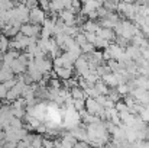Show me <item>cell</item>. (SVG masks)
Here are the masks:
<instances>
[{
	"label": "cell",
	"mask_w": 149,
	"mask_h": 148,
	"mask_svg": "<svg viewBox=\"0 0 149 148\" xmlns=\"http://www.w3.org/2000/svg\"><path fill=\"white\" fill-rule=\"evenodd\" d=\"M114 32H116V35L125 36V38H127L129 41H132V38L141 32V28H139L135 22H130V20L127 19V20H120V22L114 26Z\"/></svg>",
	"instance_id": "obj_1"
},
{
	"label": "cell",
	"mask_w": 149,
	"mask_h": 148,
	"mask_svg": "<svg viewBox=\"0 0 149 148\" xmlns=\"http://www.w3.org/2000/svg\"><path fill=\"white\" fill-rule=\"evenodd\" d=\"M74 67H75V71H77L78 77H80V76H81V77H86V76L90 73V70H91V65H90L88 60H87L84 55H81V57L74 62Z\"/></svg>",
	"instance_id": "obj_2"
},
{
	"label": "cell",
	"mask_w": 149,
	"mask_h": 148,
	"mask_svg": "<svg viewBox=\"0 0 149 148\" xmlns=\"http://www.w3.org/2000/svg\"><path fill=\"white\" fill-rule=\"evenodd\" d=\"M35 64H36V67L44 73V74H48V73H51V70H52V67H54V62L51 61V60H48L45 55H36L35 57Z\"/></svg>",
	"instance_id": "obj_3"
},
{
	"label": "cell",
	"mask_w": 149,
	"mask_h": 148,
	"mask_svg": "<svg viewBox=\"0 0 149 148\" xmlns=\"http://www.w3.org/2000/svg\"><path fill=\"white\" fill-rule=\"evenodd\" d=\"M86 109H87L90 113L97 115V116H100V115L104 112V107L100 105L99 100L96 97H87L86 99Z\"/></svg>",
	"instance_id": "obj_4"
},
{
	"label": "cell",
	"mask_w": 149,
	"mask_h": 148,
	"mask_svg": "<svg viewBox=\"0 0 149 148\" xmlns=\"http://www.w3.org/2000/svg\"><path fill=\"white\" fill-rule=\"evenodd\" d=\"M29 19H31V23H44V20L47 19V12L44 9H41L39 6L38 7H33L31 9V13H29Z\"/></svg>",
	"instance_id": "obj_5"
},
{
	"label": "cell",
	"mask_w": 149,
	"mask_h": 148,
	"mask_svg": "<svg viewBox=\"0 0 149 148\" xmlns=\"http://www.w3.org/2000/svg\"><path fill=\"white\" fill-rule=\"evenodd\" d=\"M130 93L133 95V97L136 99L139 103H142V105H148L149 103V90L148 89H145V87H135Z\"/></svg>",
	"instance_id": "obj_6"
},
{
	"label": "cell",
	"mask_w": 149,
	"mask_h": 148,
	"mask_svg": "<svg viewBox=\"0 0 149 148\" xmlns=\"http://www.w3.org/2000/svg\"><path fill=\"white\" fill-rule=\"evenodd\" d=\"M96 34H97V36L104 38V39H109V41H113L117 36L113 28H104V26H100L99 29L96 31Z\"/></svg>",
	"instance_id": "obj_7"
},
{
	"label": "cell",
	"mask_w": 149,
	"mask_h": 148,
	"mask_svg": "<svg viewBox=\"0 0 149 148\" xmlns=\"http://www.w3.org/2000/svg\"><path fill=\"white\" fill-rule=\"evenodd\" d=\"M10 67H12V70H13L15 76H20V74L26 73V70H28V65H25L19 58H16V60L10 64Z\"/></svg>",
	"instance_id": "obj_8"
},
{
	"label": "cell",
	"mask_w": 149,
	"mask_h": 148,
	"mask_svg": "<svg viewBox=\"0 0 149 148\" xmlns=\"http://www.w3.org/2000/svg\"><path fill=\"white\" fill-rule=\"evenodd\" d=\"M54 71L56 73V76L61 80H68L72 77V68H67V67H54Z\"/></svg>",
	"instance_id": "obj_9"
},
{
	"label": "cell",
	"mask_w": 149,
	"mask_h": 148,
	"mask_svg": "<svg viewBox=\"0 0 149 148\" xmlns=\"http://www.w3.org/2000/svg\"><path fill=\"white\" fill-rule=\"evenodd\" d=\"M71 96H72V99H84V100L88 97L87 93H86V90H84L81 86L72 87V89H71Z\"/></svg>",
	"instance_id": "obj_10"
},
{
	"label": "cell",
	"mask_w": 149,
	"mask_h": 148,
	"mask_svg": "<svg viewBox=\"0 0 149 148\" xmlns=\"http://www.w3.org/2000/svg\"><path fill=\"white\" fill-rule=\"evenodd\" d=\"M99 28H100V23L96 22V20H93V19L84 22V25H83V31H86V32H96Z\"/></svg>",
	"instance_id": "obj_11"
},
{
	"label": "cell",
	"mask_w": 149,
	"mask_h": 148,
	"mask_svg": "<svg viewBox=\"0 0 149 148\" xmlns=\"http://www.w3.org/2000/svg\"><path fill=\"white\" fill-rule=\"evenodd\" d=\"M10 48V41H9V36H6L4 34L3 35H0V51L4 54V52H7Z\"/></svg>",
	"instance_id": "obj_12"
},
{
	"label": "cell",
	"mask_w": 149,
	"mask_h": 148,
	"mask_svg": "<svg viewBox=\"0 0 149 148\" xmlns=\"http://www.w3.org/2000/svg\"><path fill=\"white\" fill-rule=\"evenodd\" d=\"M110 44H111V41L97 36V39H96V42H94V47H96V48H100V49H106Z\"/></svg>",
	"instance_id": "obj_13"
},
{
	"label": "cell",
	"mask_w": 149,
	"mask_h": 148,
	"mask_svg": "<svg viewBox=\"0 0 149 148\" xmlns=\"http://www.w3.org/2000/svg\"><path fill=\"white\" fill-rule=\"evenodd\" d=\"M96 87H97V90L100 92V95H109V92H110V89H109V86L103 81V80H99L96 84H94Z\"/></svg>",
	"instance_id": "obj_14"
},
{
	"label": "cell",
	"mask_w": 149,
	"mask_h": 148,
	"mask_svg": "<svg viewBox=\"0 0 149 148\" xmlns=\"http://www.w3.org/2000/svg\"><path fill=\"white\" fill-rule=\"evenodd\" d=\"M120 0H103V6L109 10H117V4H119Z\"/></svg>",
	"instance_id": "obj_15"
},
{
	"label": "cell",
	"mask_w": 149,
	"mask_h": 148,
	"mask_svg": "<svg viewBox=\"0 0 149 148\" xmlns=\"http://www.w3.org/2000/svg\"><path fill=\"white\" fill-rule=\"evenodd\" d=\"M96 70H97V73H99L100 77H103V76H106L107 73H110L111 70H110V67H109V64H100L96 67Z\"/></svg>",
	"instance_id": "obj_16"
},
{
	"label": "cell",
	"mask_w": 149,
	"mask_h": 148,
	"mask_svg": "<svg viewBox=\"0 0 149 148\" xmlns=\"http://www.w3.org/2000/svg\"><path fill=\"white\" fill-rule=\"evenodd\" d=\"M117 90H119V93H120L122 96H125V95H127V93L132 92V89L129 87L127 83H122V84H119V86H117Z\"/></svg>",
	"instance_id": "obj_17"
},
{
	"label": "cell",
	"mask_w": 149,
	"mask_h": 148,
	"mask_svg": "<svg viewBox=\"0 0 149 148\" xmlns=\"http://www.w3.org/2000/svg\"><path fill=\"white\" fill-rule=\"evenodd\" d=\"M32 147H44V137L32 135Z\"/></svg>",
	"instance_id": "obj_18"
},
{
	"label": "cell",
	"mask_w": 149,
	"mask_h": 148,
	"mask_svg": "<svg viewBox=\"0 0 149 148\" xmlns=\"http://www.w3.org/2000/svg\"><path fill=\"white\" fill-rule=\"evenodd\" d=\"M94 44H91V42H86V44H83L81 45V52L83 54H90V52H93L94 51Z\"/></svg>",
	"instance_id": "obj_19"
},
{
	"label": "cell",
	"mask_w": 149,
	"mask_h": 148,
	"mask_svg": "<svg viewBox=\"0 0 149 148\" xmlns=\"http://www.w3.org/2000/svg\"><path fill=\"white\" fill-rule=\"evenodd\" d=\"M74 38H75V42H77V44H80V45H83V44L88 42V41H87V38H86V34H84V31H83V32H78V34H77Z\"/></svg>",
	"instance_id": "obj_20"
},
{
	"label": "cell",
	"mask_w": 149,
	"mask_h": 148,
	"mask_svg": "<svg viewBox=\"0 0 149 148\" xmlns=\"http://www.w3.org/2000/svg\"><path fill=\"white\" fill-rule=\"evenodd\" d=\"M74 107L80 112L81 109L86 107V100L84 99H74Z\"/></svg>",
	"instance_id": "obj_21"
},
{
	"label": "cell",
	"mask_w": 149,
	"mask_h": 148,
	"mask_svg": "<svg viewBox=\"0 0 149 148\" xmlns=\"http://www.w3.org/2000/svg\"><path fill=\"white\" fill-rule=\"evenodd\" d=\"M52 35H54V32L51 31L49 28L42 26V29H41V38H51Z\"/></svg>",
	"instance_id": "obj_22"
},
{
	"label": "cell",
	"mask_w": 149,
	"mask_h": 148,
	"mask_svg": "<svg viewBox=\"0 0 149 148\" xmlns=\"http://www.w3.org/2000/svg\"><path fill=\"white\" fill-rule=\"evenodd\" d=\"M7 92H9V89L4 86V83H0V100H6Z\"/></svg>",
	"instance_id": "obj_23"
},
{
	"label": "cell",
	"mask_w": 149,
	"mask_h": 148,
	"mask_svg": "<svg viewBox=\"0 0 149 148\" xmlns=\"http://www.w3.org/2000/svg\"><path fill=\"white\" fill-rule=\"evenodd\" d=\"M84 34H86V38H87L88 42H91V44L96 42V39H97V34L96 32H86L84 31Z\"/></svg>",
	"instance_id": "obj_24"
},
{
	"label": "cell",
	"mask_w": 149,
	"mask_h": 148,
	"mask_svg": "<svg viewBox=\"0 0 149 148\" xmlns=\"http://www.w3.org/2000/svg\"><path fill=\"white\" fill-rule=\"evenodd\" d=\"M4 83V86L10 90V89H13L15 86H16V83H17V79H15V77H12V79H9V80H6V81H3Z\"/></svg>",
	"instance_id": "obj_25"
},
{
	"label": "cell",
	"mask_w": 149,
	"mask_h": 148,
	"mask_svg": "<svg viewBox=\"0 0 149 148\" xmlns=\"http://www.w3.org/2000/svg\"><path fill=\"white\" fill-rule=\"evenodd\" d=\"M114 107L119 110V113H120V112H125V110H129V107H127V105H126L125 102H116Z\"/></svg>",
	"instance_id": "obj_26"
},
{
	"label": "cell",
	"mask_w": 149,
	"mask_h": 148,
	"mask_svg": "<svg viewBox=\"0 0 149 148\" xmlns=\"http://www.w3.org/2000/svg\"><path fill=\"white\" fill-rule=\"evenodd\" d=\"M25 4L28 9H33L39 6V0H25Z\"/></svg>",
	"instance_id": "obj_27"
},
{
	"label": "cell",
	"mask_w": 149,
	"mask_h": 148,
	"mask_svg": "<svg viewBox=\"0 0 149 148\" xmlns=\"http://www.w3.org/2000/svg\"><path fill=\"white\" fill-rule=\"evenodd\" d=\"M44 147H55V140H47L44 138Z\"/></svg>",
	"instance_id": "obj_28"
},
{
	"label": "cell",
	"mask_w": 149,
	"mask_h": 148,
	"mask_svg": "<svg viewBox=\"0 0 149 148\" xmlns=\"http://www.w3.org/2000/svg\"><path fill=\"white\" fill-rule=\"evenodd\" d=\"M135 3H136L138 6H145V4L148 3V0H136Z\"/></svg>",
	"instance_id": "obj_29"
},
{
	"label": "cell",
	"mask_w": 149,
	"mask_h": 148,
	"mask_svg": "<svg viewBox=\"0 0 149 148\" xmlns=\"http://www.w3.org/2000/svg\"><path fill=\"white\" fill-rule=\"evenodd\" d=\"M0 64H1V62H0Z\"/></svg>",
	"instance_id": "obj_30"
}]
</instances>
